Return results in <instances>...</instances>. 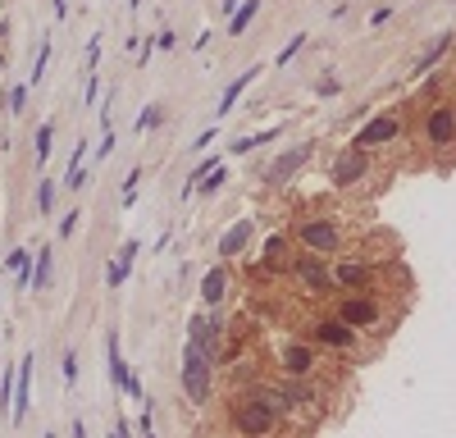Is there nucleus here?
<instances>
[{
	"label": "nucleus",
	"mask_w": 456,
	"mask_h": 438,
	"mask_svg": "<svg viewBox=\"0 0 456 438\" xmlns=\"http://www.w3.org/2000/svg\"><path fill=\"white\" fill-rule=\"evenodd\" d=\"M228 425H233L238 438H274L283 430V411H278L274 397L265 393V384H251L228 402Z\"/></svg>",
	"instance_id": "f257e3e1"
},
{
	"label": "nucleus",
	"mask_w": 456,
	"mask_h": 438,
	"mask_svg": "<svg viewBox=\"0 0 456 438\" xmlns=\"http://www.w3.org/2000/svg\"><path fill=\"white\" fill-rule=\"evenodd\" d=\"M178 379H183V397H187L192 406L210 402V393H215V361L197 347V338L183 343V375Z\"/></svg>",
	"instance_id": "f03ea898"
},
{
	"label": "nucleus",
	"mask_w": 456,
	"mask_h": 438,
	"mask_svg": "<svg viewBox=\"0 0 456 438\" xmlns=\"http://www.w3.org/2000/svg\"><path fill=\"white\" fill-rule=\"evenodd\" d=\"M288 238H292L302 251H315V256H338V251H343V229H338V219H328V215L297 219Z\"/></svg>",
	"instance_id": "7ed1b4c3"
},
{
	"label": "nucleus",
	"mask_w": 456,
	"mask_h": 438,
	"mask_svg": "<svg viewBox=\"0 0 456 438\" xmlns=\"http://www.w3.org/2000/svg\"><path fill=\"white\" fill-rule=\"evenodd\" d=\"M288 274L302 284L310 297H328L333 292V269H328V256H315V251H302V256H292V265H288Z\"/></svg>",
	"instance_id": "20e7f679"
},
{
	"label": "nucleus",
	"mask_w": 456,
	"mask_h": 438,
	"mask_svg": "<svg viewBox=\"0 0 456 438\" xmlns=\"http://www.w3.org/2000/svg\"><path fill=\"white\" fill-rule=\"evenodd\" d=\"M315 146H319V142L288 146V151H283V155H278V160H274V164H269V169H265V188H288V183H292L297 174H302L306 164H310V155H315Z\"/></svg>",
	"instance_id": "39448f33"
},
{
	"label": "nucleus",
	"mask_w": 456,
	"mask_h": 438,
	"mask_svg": "<svg viewBox=\"0 0 456 438\" xmlns=\"http://www.w3.org/2000/svg\"><path fill=\"white\" fill-rule=\"evenodd\" d=\"M333 315H338V320H347V324H352L356 334H361V329H374V324L383 320V306L370 297V292H347V297L338 301Z\"/></svg>",
	"instance_id": "423d86ee"
},
{
	"label": "nucleus",
	"mask_w": 456,
	"mask_h": 438,
	"mask_svg": "<svg viewBox=\"0 0 456 438\" xmlns=\"http://www.w3.org/2000/svg\"><path fill=\"white\" fill-rule=\"evenodd\" d=\"M306 329H310V343L315 347H333V352H352L356 347V329L338 315H319V320H310Z\"/></svg>",
	"instance_id": "0eeeda50"
},
{
	"label": "nucleus",
	"mask_w": 456,
	"mask_h": 438,
	"mask_svg": "<svg viewBox=\"0 0 456 438\" xmlns=\"http://www.w3.org/2000/svg\"><path fill=\"white\" fill-rule=\"evenodd\" d=\"M402 114H374L370 123H361V133L352 138L356 151H374V146H388V142H397L402 138Z\"/></svg>",
	"instance_id": "6e6552de"
},
{
	"label": "nucleus",
	"mask_w": 456,
	"mask_h": 438,
	"mask_svg": "<svg viewBox=\"0 0 456 438\" xmlns=\"http://www.w3.org/2000/svg\"><path fill=\"white\" fill-rule=\"evenodd\" d=\"M365 174H370V151L347 146L333 160V169H328V183H333V188H356V183H365Z\"/></svg>",
	"instance_id": "1a4fd4ad"
},
{
	"label": "nucleus",
	"mask_w": 456,
	"mask_h": 438,
	"mask_svg": "<svg viewBox=\"0 0 456 438\" xmlns=\"http://www.w3.org/2000/svg\"><path fill=\"white\" fill-rule=\"evenodd\" d=\"M424 142L429 146H452L456 142V105L443 101L424 114Z\"/></svg>",
	"instance_id": "9d476101"
},
{
	"label": "nucleus",
	"mask_w": 456,
	"mask_h": 438,
	"mask_svg": "<svg viewBox=\"0 0 456 438\" xmlns=\"http://www.w3.org/2000/svg\"><path fill=\"white\" fill-rule=\"evenodd\" d=\"M278 370L288 379H310L315 375V347L310 343H283L278 347Z\"/></svg>",
	"instance_id": "9b49d317"
},
{
	"label": "nucleus",
	"mask_w": 456,
	"mask_h": 438,
	"mask_svg": "<svg viewBox=\"0 0 456 438\" xmlns=\"http://www.w3.org/2000/svg\"><path fill=\"white\" fill-rule=\"evenodd\" d=\"M32 365H37V352H27L23 361H18V379H14V406H9V420H14V425H23L27 402H32Z\"/></svg>",
	"instance_id": "f8f14e48"
},
{
	"label": "nucleus",
	"mask_w": 456,
	"mask_h": 438,
	"mask_svg": "<svg viewBox=\"0 0 456 438\" xmlns=\"http://www.w3.org/2000/svg\"><path fill=\"white\" fill-rule=\"evenodd\" d=\"M333 288L370 292V288H374V265H365V260H343V265L333 269Z\"/></svg>",
	"instance_id": "ddd939ff"
},
{
	"label": "nucleus",
	"mask_w": 456,
	"mask_h": 438,
	"mask_svg": "<svg viewBox=\"0 0 456 438\" xmlns=\"http://www.w3.org/2000/svg\"><path fill=\"white\" fill-rule=\"evenodd\" d=\"M292 265V238L288 233H274V238L265 242V251H260V274H278V269Z\"/></svg>",
	"instance_id": "4468645a"
},
{
	"label": "nucleus",
	"mask_w": 456,
	"mask_h": 438,
	"mask_svg": "<svg viewBox=\"0 0 456 438\" xmlns=\"http://www.w3.org/2000/svg\"><path fill=\"white\" fill-rule=\"evenodd\" d=\"M251 238H256V219H238L233 224V229L224 233V238H219V260H233V256H242V251L251 247Z\"/></svg>",
	"instance_id": "2eb2a0df"
},
{
	"label": "nucleus",
	"mask_w": 456,
	"mask_h": 438,
	"mask_svg": "<svg viewBox=\"0 0 456 438\" xmlns=\"http://www.w3.org/2000/svg\"><path fill=\"white\" fill-rule=\"evenodd\" d=\"M105 365H110V379H114V388L119 393H128V384H133V370H128V361L119 356V334H105Z\"/></svg>",
	"instance_id": "dca6fc26"
},
{
	"label": "nucleus",
	"mask_w": 456,
	"mask_h": 438,
	"mask_svg": "<svg viewBox=\"0 0 456 438\" xmlns=\"http://www.w3.org/2000/svg\"><path fill=\"white\" fill-rule=\"evenodd\" d=\"M137 251H142V242H137V238L123 242L119 256H114V265L105 269V284H110V288H123V279H128V269H133V260H137Z\"/></svg>",
	"instance_id": "f3484780"
},
{
	"label": "nucleus",
	"mask_w": 456,
	"mask_h": 438,
	"mask_svg": "<svg viewBox=\"0 0 456 438\" xmlns=\"http://www.w3.org/2000/svg\"><path fill=\"white\" fill-rule=\"evenodd\" d=\"M224 297H228V274H224V265L206 269V274H201V301H206V306H224Z\"/></svg>",
	"instance_id": "a211bd4d"
},
{
	"label": "nucleus",
	"mask_w": 456,
	"mask_h": 438,
	"mask_svg": "<svg viewBox=\"0 0 456 438\" xmlns=\"http://www.w3.org/2000/svg\"><path fill=\"white\" fill-rule=\"evenodd\" d=\"M274 138H283V123H274V128H265V133H242V138L228 142V151L233 155H251L256 146H265V142H274Z\"/></svg>",
	"instance_id": "6ab92c4d"
},
{
	"label": "nucleus",
	"mask_w": 456,
	"mask_h": 438,
	"mask_svg": "<svg viewBox=\"0 0 456 438\" xmlns=\"http://www.w3.org/2000/svg\"><path fill=\"white\" fill-rule=\"evenodd\" d=\"M51 274H55V247H42L32 256V292L51 288Z\"/></svg>",
	"instance_id": "aec40b11"
},
{
	"label": "nucleus",
	"mask_w": 456,
	"mask_h": 438,
	"mask_svg": "<svg viewBox=\"0 0 456 438\" xmlns=\"http://www.w3.org/2000/svg\"><path fill=\"white\" fill-rule=\"evenodd\" d=\"M256 73H260V69H256V64H251V69H242V73H238V78H233V83L224 87V96H219V114H228L233 105H238V96L247 92L251 83H256Z\"/></svg>",
	"instance_id": "412c9836"
},
{
	"label": "nucleus",
	"mask_w": 456,
	"mask_h": 438,
	"mask_svg": "<svg viewBox=\"0 0 456 438\" xmlns=\"http://www.w3.org/2000/svg\"><path fill=\"white\" fill-rule=\"evenodd\" d=\"M256 9H260V0H238V9L228 14V37H242L251 23H256Z\"/></svg>",
	"instance_id": "4be33fe9"
},
{
	"label": "nucleus",
	"mask_w": 456,
	"mask_h": 438,
	"mask_svg": "<svg viewBox=\"0 0 456 438\" xmlns=\"http://www.w3.org/2000/svg\"><path fill=\"white\" fill-rule=\"evenodd\" d=\"M448 46H452V32H448V37H438V46H429V51H424L420 60H415V69H411V78H424V73H429L433 64H438L443 55H448Z\"/></svg>",
	"instance_id": "5701e85b"
},
{
	"label": "nucleus",
	"mask_w": 456,
	"mask_h": 438,
	"mask_svg": "<svg viewBox=\"0 0 456 438\" xmlns=\"http://www.w3.org/2000/svg\"><path fill=\"white\" fill-rule=\"evenodd\" d=\"M224 183H228V169H224V164H215V169H210L206 178L197 183V192H201V197H210V192H219Z\"/></svg>",
	"instance_id": "b1692460"
},
{
	"label": "nucleus",
	"mask_w": 456,
	"mask_h": 438,
	"mask_svg": "<svg viewBox=\"0 0 456 438\" xmlns=\"http://www.w3.org/2000/svg\"><path fill=\"white\" fill-rule=\"evenodd\" d=\"M37 210H42V215H51V210H55V183L51 178L37 183Z\"/></svg>",
	"instance_id": "393cba45"
},
{
	"label": "nucleus",
	"mask_w": 456,
	"mask_h": 438,
	"mask_svg": "<svg viewBox=\"0 0 456 438\" xmlns=\"http://www.w3.org/2000/svg\"><path fill=\"white\" fill-rule=\"evenodd\" d=\"M160 123H164V110H160V105H147V110L137 114V133H151V128H160Z\"/></svg>",
	"instance_id": "a878e982"
},
{
	"label": "nucleus",
	"mask_w": 456,
	"mask_h": 438,
	"mask_svg": "<svg viewBox=\"0 0 456 438\" xmlns=\"http://www.w3.org/2000/svg\"><path fill=\"white\" fill-rule=\"evenodd\" d=\"M51 142H55V123H42V128H37V164L51 155Z\"/></svg>",
	"instance_id": "bb28decb"
},
{
	"label": "nucleus",
	"mask_w": 456,
	"mask_h": 438,
	"mask_svg": "<svg viewBox=\"0 0 456 438\" xmlns=\"http://www.w3.org/2000/svg\"><path fill=\"white\" fill-rule=\"evenodd\" d=\"M302 51H306V37H292V42H288L283 51H278V60H274V64H278V69H283V64H292V60H297V55H302Z\"/></svg>",
	"instance_id": "cd10ccee"
},
{
	"label": "nucleus",
	"mask_w": 456,
	"mask_h": 438,
	"mask_svg": "<svg viewBox=\"0 0 456 438\" xmlns=\"http://www.w3.org/2000/svg\"><path fill=\"white\" fill-rule=\"evenodd\" d=\"M46 64H51V37H46V42H42V51H37V64H32V83H42Z\"/></svg>",
	"instance_id": "c85d7f7f"
},
{
	"label": "nucleus",
	"mask_w": 456,
	"mask_h": 438,
	"mask_svg": "<svg viewBox=\"0 0 456 438\" xmlns=\"http://www.w3.org/2000/svg\"><path fill=\"white\" fill-rule=\"evenodd\" d=\"M137 183H142V169H133L128 178H123V206H133V201H137Z\"/></svg>",
	"instance_id": "c756f323"
},
{
	"label": "nucleus",
	"mask_w": 456,
	"mask_h": 438,
	"mask_svg": "<svg viewBox=\"0 0 456 438\" xmlns=\"http://www.w3.org/2000/svg\"><path fill=\"white\" fill-rule=\"evenodd\" d=\"M137 434L142 438H155V425H151V397L142 402V420H137Z\"/></svg>",
	"instance_id": "7c9ffc66"
},
{
	"label": "nucleus",
	"mask_w": 456,
	"mask_h": 438,
	"mask_svg": "<svg viewBox=\"0 0 456 438\" xmlns=\"http://www.w3.org/2000/svg\"><path fill=\"white\" fill-rule=\"evenodd\" d=\"M23 105H27V87H14L9 92V114H23Z\"/></svg>",
	"instance_id": "2f4dec72"
},
{
	"label": "nucleus",
	"mask_w": 456,
	"mask_h": 438,
	"mask_svg": "<svg viewBox=\"0 0 456 438\" xmlns=\"http://www.w3.org/2000/svg\"><path fill=\"white\" fill-rule=\"evenodd\" d=\"M78 219H82L78 210H69V215L60 219V238H73V233H78Z\"/></svg>",
	"instance_id": "473e14b6"
},
{
	"label": "nucleus",
	"mask_w": 456,
	"mask_h": 438,
	"mask_svg": "<svg viewBox=\"0 0 456 438\" xmlns=\"http://www.w3.org/2000/svg\"><path fill=\"white\" fill-rule=\"evenodd\" d=\"M64 384H69V388L78 384V356H73V352L64 356Z\"/></svg>",
	"instance_id": "72a5a7b5"
},
{
	"label": "nucleus",
	"mask_w": 456,
	"mask_h": 438,
	"mask_svg": "<svg viewBox=\"0 0 456 438\" xmlns=\"http://www.w3.org/2000/svg\"><path fill=\"white\" fill-rule=\"evenodd\" d=\"M96 60H101V32L87 42V64H92V69H96Z\"/></svg>",
	"instance_id": "f704fd0d"
},
{
	"label": "nucleus",
	"mask_w": 456,
	"mask_h": 438,
	"mask_svg": "<svg viewBox=\"0 0 456 438\" xmlns=\"http://www.w3.org/2000/svg\"><path fill=\"white\" fill-rule=\"evenodd\" d=\"M114 151V128H105V138H101V146H96V160H101V155H110Z\"/></svg>",
	"instance_id": "c9c22d12"
},
{
	"label": "nucleus",
	"mask_w": 456,
	"mask_h": 438,
	"mask_svg": "<svg viewBox=\"0 0 456 438\" xmlns=\"http://www.w3.org/2000/svg\"><path fill=\"white\" fill-rule=\"evenodd\" d=\"M210 142H215V128H206V133H201V138H197V142H192V146H187V151H206V146H210Z\"/></svg>",
	"instance_id": "e433bc0d"
},
{
	"label": "nucleus",
	"mask_w": 456,
	"mask_h": 438,
	"mask_svg": "<svg viewBox=\"0 0 456 438\" xmlns=\"http://www.w3.org/2000/svg\"><path fill=\"white\" fill-rule=\"evenodd\" d=\"M151 55H155V37H147V46H142V51H137V64H147Z\"/></svg>",
	"instance_id": "4c0bfd02"
},
{
	"label": "nucleus",
	"mask_w": 456,
	"mask_h": 438,
	"mask_svg": "<svg viewBox=\"0 0 456 438\" xmlns=\"http://www.w3.org/2000/svg\"><path fill=\"white\" fill-rule=\"evenodd\" d=\"M338 92V78H319V96H333Z\"/></svg>",
	"instance_id": "58836bf2"
},
{
	"label": "nucleus",
	"mask_w": 456,
	"mask_h": 438,
	"mask_svg": "<svg viewBox=\"0 0 456 438\" xmlns=\"http://www.w3.org/2000/svg\"><path fill=\"white\" fill-rule=\"evenodd\" d=\"M155 46H164V51H173V46H178V37H173V32H160V37H155Z\"/></svg>",
	"instance_id": "ea45409f"
},
{
	"label": "nucleus",
	"mask_w": 456,
	"mask_h": 438,
	"mask_svg": "<svg viewBox=\"0 0 456 438\" xmlns=\"http://www.w3.org/2000/svg\"><path fill=\"white\" fill-rule=\"evenodd\" d=\"M55 14H60V18L69 14V0H55Z\"/></svg>",
	"instance_id": "a19ab883"
},
{
	"label": "nucleus",
	"mask_w": 456,
	"mask_h": 438,
	"mask_svg": "<svg viewBox=\"0 0 456 438\" xmlns=\"http://www.w3.org/2000/svg\"><path fill=\"white\" fill-rule=\"evenodd\" d=\"M219 9H224V14H233V9H238V0H219Z\"/></svg>",
	"instance_id": "79ce46f5"
},
{
	"label": "nucleus",
	"mask_w": 456,
	"mask_h": 438,
	"mask_svg": "<svg viewBox=\"0 0 456 438\" xmlns=\"http://www.w3.org/2000/svg\"><path fill=\"white\" fill-rule=\"evenodd\" d=\"M110 438H128V425H114V434Z\"/></svg>",
	"instance_id": "37998d69"
},
{
	"label": "nucleus",
	"mask_w": 456,
	"mask_h": 438,
	"mask_svg": "<svg viewBox=\"0 0 456 438\" xmlns=\"http://www.w3.org/2000/svg\"><path fill=\"white\" fill-rule=\"evenodd\" d=\"M46 438H55V434H46Z\"/></svg>",
	"instance_id": "c03bdc74"
}]
</instances>
